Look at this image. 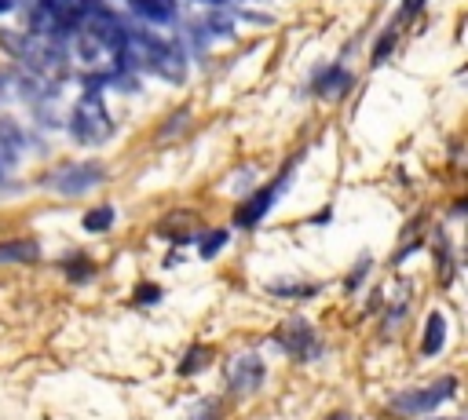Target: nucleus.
<instances>
[{
	"mask_svg": "<svg viewBox=\"0 0 468 420\" xmlns=\"http://www.w3.org/2000/svg\"><path fill=\"white\" fill-rule=\"evenodd\" d=\"M121 66H124V69L157 73V77H165L168 84H179V80L186 77V55H183L176 44H168V40L146 33V29H132V26L124 29Z\"/></svg>",
	"mask_w": 468,
	"mask_h": 420,
	"instance_id": "nucleus-1",
	"label": "nucleus"
},
{
	"mask_svg": "<svg viewBox=\"0 0 468 420\" xmlns=\"http://www.w3.org/2000/svg\"><path fill=\"white\" fill-rule=\"evenodd\" d=\"M69 135L80 142V146H99L113 135V117L106 113L102 106V95L95 88H88L80 95V102L73 106V117H69Z\"/></svg>",
	"mask_w": 468,
	"mask_h": 420,
	"instance_id": "nucleus-2",
	"label": "nucleus"
},
{
	"mask_svg": "<svg viewBox=\"0 0 468 420\" xmlns=\"http://www.w3.org/2000/svg\"><path fill=\"white\" fill-rule=\"evenodd\" d=\"M453 391H457V380H453V376H442V380H435V383H428V387L399 391V394L391 398V409L402 413V416H420V413L439 409Z\"/></svg>",
	"mask_w": 468,
	"mask_h": 420,
	"instance_id": "nucleus-3",
	"label": "nucleus"
},
{
	"mask_svg": "<svg viewBox=\"0 0 468 420\" xmlns=\"http://www.w3.org/2000/svg\"><path fill=\"white\" fill-rule=\"evenodd\" d=\"M102 179H106L102 164L91 161V164H62V168H55V172H48V175H44V186L55 190V194H62V197H77V194L95 190Z\"/></svg>",
	"mask_w": 468,
	"mask_h": 420,
	"instance_id": "nucleus-4",
	"label": "nucleus"
},
{
	"mask_svg": "<svg viewBox=\"0 0 468 420\" xmlns=\"http://www.w3.org/2000/svg\"><path fill=\"white\" fill-rule=\"evenodd\" d=\"M289 179H292V161H289V164L278 172V179H274V183H267L263 190H256L252 197H245V201H241V208L234 212V226L252 230V226H256V223H260V219H263V215L274 208V201H278V194L289 186Z\"/></svg>",
	"mask_w": 468,
	"mask_h": 420,
	"instance_id": "nucleus-5",
	"label": "nucleus"
},
{
	"mask_svg": "<svg viewBox=\"0 0 468 420\" xmlns=\"http://www.w3.org/2000/svg\"><path fill=\"white\" fill-rule=\"evenodd\" d=\"M274 343H282V351L285 354H292V358H300V362H314V358H322V340H318V332L307 325V318H300V314H292L282 329H278V336H274Z\"/></svg>",
	"mask_w": 468,
	"mask_h": 420,
	"instance_id": "nucleus-6",
	"label": "nucleus"
},
{
	"mask_svg": "<svg viewBox=\"0 0 468 420\" xmlns=\"http://www.w3.org/2000/svg\"><path fill=\"white\" fill-rule=\"evenodd\" d=\"M263 376H267V365H263V358L252 354V351H245V354H238V358L227 362V391L238 394V398L260 391V387H263Z\"/></svg>",
	"mask_w": 468,
	"mask_h": 420,
	"instance_id": "nucleus-7",
	"label": "nucleus"
},
{
	"mask_svg": "<svg viewBox=\"0 0 468 420\" xmlns=\"http://www.w3.org/2000/svg\"><path fill=\"white\" fill-rule=\"evenodd\" d=\"M351 73L344 69V66H325L318 77H314V91L322 95V99H340L347 88H351Z\"/></svg>",
	"mask_w": 468,
	"mask_h": 420,
	"instance_id": "nucleus-8",
	"label": "nucleus"
},
{
	"mask_svg": "<svg viewBox=\"0 0 468 420\" xmlns=\"http://www.w3.org/2000/svg\"><path fill=\"white\" fill-rule=\"evenodd\" d=\"M135 18H146L154 26H168L176 18V0H132Z\"/></svg>",
	"mask_w": 468,
	"mask_h": 420,
	"instance_id": "nucleus-9",
	"label": "nucleus"
},
{
	"mask_svg": "<svg viewBox=\"0 0 468 420\" xmlns=\"http://www.w3.org/2000/svg\"><path fill=\"white\" fill-rule=\"evenodd\" d=\"M446 343V314L442 310H431L428 321H424V336H420V351L424 354H439Z\"/></svg>",
	"mask_w": 468,
	"mask_h": 420,
	"instance_id": "nucleus-10",
	"label": "nucleus"
},
{
	"mask_svg": "<svg viewBox=\"0 0 468 420\" xmlns=\"http://www.w3.org/2000/svg\"><path fill=\"white\" fill-rule=\"evenodd\" d=\"M40 245L29 237H15V241H0V263H37Z\"/></svg>",
	"mask_w": 468,
	"mask_h": 420,
	"instance_id": "nucleus-11",
	"label": "nucleus"
},
{
	"mask_svg": "<svg viewBox=\"0 0 468 420\" xmlns=\"http://www.w3.org/2000/svg\"><path fill=\"white\" fill-rule=\"evenodd\" d=\"M267 292H271V296L307 299V296H314V292H318V285H311V281H271V285H267Z\"/></svg>",
	"mask_w": 468,
	"mask_h": 420,
	"instance_id": "nucleus-12",
	"label": "nucleus"
},
{
	"mask_svg": "<svg viewBox=\"0 0 468 420\" xmlns=\"http://www.w3.org/2000/svg\"><path fill=\"white\" fill-rule=\"evenodd\" d=\"M80 226H84L88 234H102V230H110V226H113V208H110V205H99V208L84 212Z\"/></svg>",
	"mask_w": 468,
	"mask_h": 420,
	"instance_id": "nucleus-13",
	"label": "nucleus"
},
{
	"mask_svg": "<svg viewBox=\"0 0 468 420\" xmlns=\"http://www.w3.org/2000/svg\"><path fill=\"white\" fill-rule=\"evenodd\" d=\"M201 365H208V347L190 343V347H186V354H183V362L176 365V373H179V376H194Z\"/></svg>",
	"mask_w": 468,
	"mask_h": 420,
	"instance_id": "nucleus-14",
	"label": "nucleus"
},
{
	"mask_svg": "<svg viewBox=\"0 0 468 420\" xmlns=\"http://www.w3.org/2000/svg\"><path fill=\"white\" fill-rule=\"evenodd\" d=\"M227 237H230L227 230H208V234H201V241H197V252H201L205 259H212V256H216V252L227 245Z\"/></svg>",
	"mask_w": 468,
	"mask_h": 420,
	"instance_id": "nucleus-15",
	"label": "nucleus"
},
{
	"mask_svg": "<svg viewBox=\"0 0 468 420\" xmlns=\"http://www.w3.org/2000/svg\"><path fill=\"white\" fill-rule=\"evenodd\" d=\"M66 274H69V281H88V278L95 274V267H91L88 259H69V263H66Z\"/></svg>",
	"mask_w": 468,
	"mask_h": 420,
	"instance_id": "nucleus-16",
	"label": "nucleus"
},
{
	"mask_svg": "<svg viewBox=\"0 0 468 420\" xmlns=\"http://www.w3.org/2000/svg\"><path fill=\"white\" fill-rule=\"evenodd\" d=\"M190 420H219V405H216V398L197 402V405H194V413H190Z\"/></svg>",
	"mask_w": 468,
	"mask_h": 420,
	"instance_id": "nucleus-17",
	"label": "nucleus"
},
{
	"mask_svg": "<svg viewBox=\"0 0 468 420\" xmlns=\"http://www.w3.org/2000/svg\"><path fill=\"white\" fill-rule=\"evenodd\" d=\"M369 267H373V263H369V256H362V259H358V267H355V270L347 274V281H344V289H347V292H355V289H358V281L366 278V270H369Z\"/></svg>",
	"mask_w": 468,
	"mask_h": 420,
	"instance_id": "nucleus-18",
	"label": "nucleus"
},
{
	"mask_svg": "<svg viewBox=\"0 0 468 420\" xmlns=\"http://www.w3.org/2000/svg\"><path fill=\"white\" fill-rule=\"evenodd\" d=\"M157 299H161V289H157V285H150V281L135 292V303H157Z\"/></svg>",
	"mask_w": 468,
	"mask_h": 420,
	"instance_id": "nucleus-19",
	"label": "nucleus"
},
{
	"mask_svg": "<svg viewBox=\"0 0 468 420\" xmlns=\"http://www.w3.org/2000/svg\"><path fill=\"white\" fill-rule=\"evenodd\" d=\"M391 40H395V29L384 37V40H377V51H373V62H380V58H388V51H391Z\"/></svg>",
	"mask_w": 468,
	"mask_h": 420,
	"instance_id": "nucleus-20",
	"label": "nucleus"
},
{
	"mask_svg": "<svg viewBox=\"0 0 468 420\" xmlns=\"http://www.w3.org/2000/svg\"><path fill=\"white\" fill-rule=\"evenodd\" d=\"M420 4H424V0H402V11H399V22H402V18H410V15H417V11H420Z\"/></svg>",
	"mask_w": 468,
	"mask_h": 420,
	"instance_id": "nucleus-21",
	"label": "nucleus"
},
{
	"mask_svg": "<svg viewBox=\"0 0 468 420\" xmlns=\"http://www.w3.org/2000/svg\"><path fill=\"white\" fill-rule=\"evenodd\" d=\"M325 420H351V416H347V413H344V409H336V413H329V416H325Z\"/></svg>",
	"mask_w": 468,
	"mask_h": 420,
	"instance_id": "nucleus-22",
	"label": "nucleus"
},
{
	"mask_svg": "<svg viewBox=\"0 0 468 420\" xmlns=\"http://www.w3.org/2000/svg\"><path fill=\"white\" fill-rule=\"evenodd\" d=\"M11 7H15V0H0V15H4V11H11Z\"/></svg>",
	"mask_w": 468,
	"mask_h": 420,
	"instance_id": "nucleus-23",
	"label": "nucleus"
},
{
	"mask_svg": "<svg viewBox=\"0 0 468 420\" xmlns=\"http://www.w3.org/2000/svg\"><path fill=\"white\" fill-rule=\"evenodd\" d=\"M201 4H212V7H223V4H234V0H201Z\"/></svg>",
	"mask_w": 468,
	"mask_h": 420,
	"instance_id": "nucleus-24",
	"label": "nucleus"
},
{
	"mask_svg": "<svg viewBox=\"0 0 468 420\" xmlns=\"http://www.w3.org/2000/svg\"><path fill=\"white\" fill-rule=\"evenodd\" d=\"M128 4H132V0H128Z\"/></svg>",
	"mask_w": 468,
	"mask_h": 420,
	"instance_id": "nucleus-25",
	"label": "nucleus"
}]
</instances>
